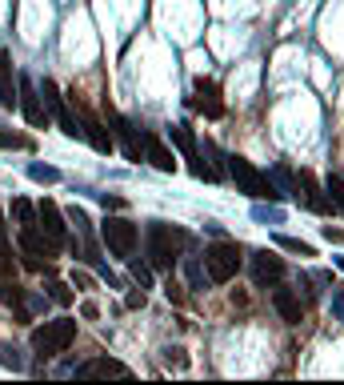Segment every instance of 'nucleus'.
I'll return each instance as SVG.
<instances>
[{"label": "nucleus", "mask_w": 344, "mask_h": 385, "mask_svg": "<svg viewBox=\"0 0 344 385\" xmlns=\"http://www.w3.org/2000/svg\"><path fill=\"white\" fill-rule=\"evenodd\" d=\"M0 365H8V369H20V349H16V345H0Z\"/></svg>", "instance_id": "nucleus-27"}, {"label": "nucleus", "mask_w": 344, "mask_h": 385, "mask_svg": "<svg viewBox=\"0 0 344 385\" xmlns=\"http://www.w3.org/2000/svg\"><path fill=\"white\" fill-rule=\"evenodd\" d=\"M13 217L20 225H37V209H32L28 201H13Z\"/></svg>", "instance_id": "nucleus-26"}, {"label": "nucleus", "mask_w": 344, "mask_h": 385, "mask_svg": "<svg viewBox=\"0 0 344 385\" xmlns=\"http://www.w3.org/2000/svg\"><path fill=\"white\" fill-rule=\"evenodd\" d=\"M0 105L13 109L16 105V76H13V57L0 52Z\"/></svg>", "instance_id": "nucleus-18"}, {"label": "nucleus", "mask_w": 344, "mask_h": 385, "mask_svg": "<svg viewBox=\"0 0 344 385\" xmlns=\"http://www.w3.org/2000/svg\"><path fill=\"white\" fill-rule=\"evenodd\" d=\"M164 361H168V365H176V369H185V365H188V357H185V349H180V345H168V349H164Z\"/></svg>", "instance_id": "nucleus-30"}, {"label": "nucleus", "mask_w": 344, "mask_h": 385, "mask_svg": "<svg viewBox=\"0 0 344 385\" xmlns=\"http://www.w3.org/2000/svg\"><path fill=\"white\" fill-rule=\"evenodd\" d=\"M296 197H305V205L312 213H328L332 209V201L324 197V189L317 185V177L308 173V169H300V173H296Z\"/></svg>", "instance_id": "nucleus-11"}, {"label": "nucleus", "mask_w": 344, "mask_h": 385, "mask_svg": "<svg viewBox=\"0 0 344 385\" xmlns=\"http://www.w3.org/2000/svg\"><path fill=\"white\" fill-rule=\"evenodd\" d=\"M188 245V233L172 229L164 221H152L148 225V265L152 269H172L180 261V249Z\"/></svg>", "instance_id": "nucleus-1"}, {"label": "nucleus", "mask_w": 344, "mask_h": 385, "mask_svg": "<svg viewBox=\"0 0 344 385\" xmlns=\"http://www.w3.org/2000/svg\"><path fill=\"white\" fill-rule=\"evenodd\" d=\"M68 100H73V109L80 112V137H88V141H92V149H97V153H112V137L104 133V124H100V117H97V112L88 109V105H85L80 97H76V88L68 93Z\"/></svg>", "instance_id": "nucleus-7"}, {"label": "nucleus", "mask_w": 344, "mask_h": 385, "mask_svg": "<svg viewBox=\"0 0 344 385\" xmlns=\"http://www.w3.org/2000/svg\"><path fill=\"white\" fill-rule=\"evenodd\" d=\"M100 201H104V209H121V205H124L121 197H109V193H104V197H100Z\"/></svg>", "instance_id": "nucleus-39"}, {"label": "nucleus", "mask_w": 344, "mask_h": 385, "mask_svg": "<svg viewBox=\"0 0 344 385\" xmlns=\"http://www.w3.org/2000/svg\"><path fill=\"white\" fill-rule=\"evenodd\" d=\"M80 377H128V365L116 357H97L88 365H80Z\"/></svg>", "instance_id": "nucleus-17"}, {"label": "nucleus", "mask_w": 344, "mask_h": 385, "mask_svg": "<svg viewBox=\"0 0 344 385\" xmlns=\"http://www.w3.org/2000/svg\"><path fill=\"white\" fill-rule=\"evenodd\" d=\"M324 237H328V241H336V245H344V229H332V225H324Z\"/></svg>", "instance_id": "nucleus-36"}, {"label": "nucleus", "mask_w": 344, "mask_h": 385, "mask_svg": "<svg viewBox=\"0 0 344 385\" xmlns=\"http://www.w3.org/2000/svg\"><path fill=\"white\" fill-rule=\"evenodd\" d=\"M100 237H104V245H109L112 257H133L136 253V225L128 221V217H104Z\"/></svg>", "instance_id": "nucleus-6"}, {"label": "nucleus", "mask_w": 344, "mask_h": 385, "mask_svg": "<svg viewBox=\"0 0 344 385\" xmlns=\"http://www.w3.org/2000/svg\"><path fill=\"white\" fill-rule=\"evenodd\" d=\"M204 269H209V281H216V285L233 281V277L240 273V249L221 237L216 245L204 249Z\"/></svg>", "instance_id": "nucleus-5"}, {"label": "nucleus", "mask_w": 344, "mask_h": 385, "mask_svg": "<svg viewBox=\"0 0 344 385\" xmlns=\"http://www.w3.org/2000/svg\"><path fill=\"white\" fill-rule=\"evenodd\" d=\"M128 305H133V309H145V289H136V293H128Z\"/></svg>", "instance_id": "nucleus-37"}, {"label": "nucleus", "mask_w": 344, "mask_h": 385, "mask_svg": "<svg viewBox=\"0 0 344 385\" xmlns=\"http://www.w3.org/2000/svg\"><path fill=\"white\" fill-rule=\"evenodd\" d=\"M281 277H284V261L276 257V253H269V249L252 253V281H257L260 289H264V285H276Z\"/></svg>", "instance_id": "nucleus-10"}, {"label": "nucleus", "mask_w": 344, "mask_h": 385, "mask_svg": "<svg viewBox=\"0 0 344 385\" xmlns=\"http://www.w3.org/2000/svg\"><path fill=\"white\" fill-rule=\"evenodd\" d=\"M0 237H4V213H0Z\"/></svg>", "instance_id": "nucleus-41"}, {"label": "nucleus", "mask_w": 344, "mask_h": 385, "mask_svg": "<svg viewBox=\"0 0 344 385\" xmlns=\"http://www.w3.org/2000/svg\"><path fill=\"white\" fill-rule=\"evenodd\" d=\"M332 317L344 325V293H332Z\"/></svg>", "instance_id": "nucleus-34"}, {"label": "nucleus", "mask_w": 344, "mask_h": 385, "mask_svg": "<svg viewBox=\"0 0 344 385\" xmlns=\"http://www.w3.org/2000/svg\"><path fill=\"white\" fill-rule=\"evenodd\" d=\"M20 297H25V289L16 285V281H13V285H8V281H0V301H4V305H13V309H16Z\"/></svg>", "instance_id": "nucleus-25"}, {"label": "nucleus", "mask_w": 344, "mask_h": 385, "mask_svg": "<svg viewBox=\"0 0 344 385\" xmlns=\"http://www.w3.org/2000/svg\"><path fill=\"white\" fill-rule=\"evenodd\" d=\"M164 293H168V301H176V305H180V301H185V293H180V285H176V281H172V277H168V285H164Z\"/></svg>", "instance_id": "nucleus-35"}, {"label": "nucleus", "mask_w": 344, "mask_h": 385, "mask_svg": "<svg viewBox=\"0 0 344 385\" xmlns=\"http://www.w3.org/2000/svg\"><path fill=\"white\" fill-rule=\"evenodd\" d=\"M16 105H20V112H25L28 124H44L49 121V109H44V100H40V88L32 85L28 76L16 81Z\"/></svg>", "instance_id": "nucleus-8"}, {"label": "nucleus", "mask_w": 344, "mask_h": 385, "mask_svg": "<svg viewBox=\"0 0 344 385\" xmlns=\"http://www.w3.org/2000/svg\"><path fill=\"white\" fill-rule=\"evenodd\" d=\"M32 141L25 133H13V129H0V149H28Z\"/></svg>", "instance_id": "nucleus-23"}, {"label": "nucleus", "mask_w": 344, "mask_h": 385, "mask_svg": "<svg viewBox=\"0 0 344 385\" xmlns=\"http://www.w3.org/2000/svg\"><path fill=\"white\" fill-rule=\"evenodd\" d=\"M324 193H332V209L344 213V177H328V185H324Z\"/></svg>", "instance_id": "nucleus-24"}, {"label": "nucleus", "mask_w": 344, "mask_h": 385, "mask_svg": "<svg viewBox=\"0 0 344 385\" xmlns=\"http://www.w3.org/2000/svg\"><path fill=\"white\" fill-rule=\"evenodd\" d=\"M28 177H32V181H40V185H56V181H61V173H56V169H52V165H28Z\"/></svg>", "instance_id": "nucleus-22"}, {"label": "nucleus", "mask_w": 344, "mask_h": 385, "mask_svg": "<svg viewBox=\"0 0 344 385\" xmlns=\"http://www.w3.org/2000/svg\"><path fill=\"white\" fill-rule=\"evenodd\" d=\"M73 337H76V321H68V317L44 321L32 329V349H37L40 357H56V353H64V349L73 345Z\"/></svg>", "instance_id": "nucleus-3"}, {"label": "nucleus", "mask_w": 344, "mask_h": 385, "mask_svg": "<svg viewBox=\"0 0 344 385\" xmlns=\"http://www.w3.org/2000/svg\"><path fill=\"white\" fill-rule=\"evenodd\" d=\"M336 269H340V273H344V257H336Z\"/></svg>", "instance_id": "nucleus-40"}, {"label": "nucleus", "mask_w": 344, "mask_h": 385, "mask_svg": "<svg viewBox=\"0 0 344 385\" xmlns=\"http://www.w3.org/2000/svg\"><path fill=\"white\" fill-rule=\"evenodd\" d=\"M56 249L61 245H56L44 229H37V225H20V253H25L28 269H52Z\"/></svg>", "instance_id": "nucleus-4"}, {"label": "nucleus", "mask_w": 344, "mask_h": 385, "mask_svg": "<svg viewBox=\"0 0 344 385\" xmlns=\"http://www.w3.org/2000/svg\"><path fill=\"white\" fill-rule=\"evenodd\" d=\"M140 149H145V157L156 165L160 173H176V157L168 153V145H164L156 133H145V137H140Z\"/></svg>", "instance_id": "nucleus-13"}, {"label": "nucleus", "mask_w": 344, "mask_h": 385, "mask_svg": "<svg viewBox=\"0 0 344 385\" xmlns=\"http://www.w3.org/2000/svg\"><path fill=\"white\" fill-rule=\"evenodd\" d=\"M64 217H68V221L76 225V233H88V213L80 209V205H73V209L64 213Z\"/></svg>", "instance_id": "nucleus-28"}, {"label": "nucleus", "mask_w": 344, "mask_h": 385, "mask_svg": "<svg viewBox=\"0 0 344 385\" xmlns=\"http://www.w3.org/2000/svg\"><path fill=\"white\" fill-rule=\"evenodd\" d=\"M269 181H272V189H276V193H296V177L288 173V169H284V165H276V169H272L269 173Z\"/></svg>", "instance_id": "nucleus-21"}, {"label": "nucleus", "mask_w": 344, "mask_h": 385, "mask_svg": "<svg viewBox=\"0 0 344 385\" xmlns=\"http://www.w3.org/2000/svg\"><path fill=\"white\" fill-rule=\"evenodd\" d=\"M272 305H276V313H281L288 325L305 321V305H300V297H296L293 289H272Z\"/></svg>", "instance_id": "nucleus-15"}, {"label": "nucleus", "mask_w": 344, "mask_h": 385, "mask_svg": "<svg viewBox=\"0 0 344 385\" xmlns=\"http://www.w3.org/2000/svg\"><path fill=\"white\" fill-rule=\"evenodd\" d=\"M13 249H8V245H4V241H0V277H8V273H13Z\"/></svg>", "instance_id": "nucleus-31"}, {"label": "nucleus", "mask_w": 344, "mask_h": 385, "mask_svg": "<svg viewBox=\"0 0 344 385\" xmlns=\"http://www.w3.org/2000/svg\"><path fill=\"white\" fill-rule=\"evenodd\" d=\"M109 121H112V129H116V137H121V145H124V157H128V161H140V141H136V129L124 121L121 112H112V109H109Z\"/></svg>", "instance_id": "nucleus-16"}, {"label": "nucleus", "mask_w": 344, "mask_h": 385, "mask_svg": "<svg viewBox=\"0 0 344 385\" xmlns=\"http://www.w3.org/2000/svg\"><path fill=\"white\" fill-rule=\"evenodd\" d=\"M133 277L140 281V289L152 285V269H148V265H140V261H133Z\"/></svg>", "instance_id": "nucleus-32"}, {"label": "nucleus", "mask_w": 344, "mask_h": 385, "mask_svg": "<svg viewBox=\"0 0 344 385\" xmlns=\"http://www.w3.org/2000/svg\"><path fill=\"white\" fill-rule=\"evenodd\" d=\"M37 221H40V229L56 241V245H64L68 241V229H64V213L52 205V201H40L37 205Z\"/></svg>", "instance_id": "nucleus-12"}, {"label": "nucleus", "mask_w": 344, "mask_h": 385, "mask_svg": "<svg viewBox=\"0 0 344 385\" xmlns=\"http://www.w3.org/2000/svg\"><path fill=\"white\" fill-rule=\"evenodd\" d=\"M49 297L56 301V305H68V301H73V289L61 285V281H52V285H49Z\"/></svg>", "instance_id": "nucleus-29"}, {"label": "nucleus", "mask_w": 344, "mask_h": 385, "mask_svg": "<svg viewBox=\"0 0 344 385\" xmlns=\"http://www.w3.org/2000/svg\"><path fill=\"white\" fill-rule=\"evenodd\" d=\"M73 285H80V289H92L97 281H92V277H88L85 269H73Z\"/></svg>", "instance_id": "nucleus-33"}, {"label": "nucleus", "mask_w": 344, "mask_h": 385, "mask_svg": "<svg viewBox=\"0 0 344 385\" xmlns=\"http://www.w3.org/2000/svg\"><path fill=\"white\" fill-rule=\"evenodd\" d=\"M224 161H228V173H233V181H236V189H240V193H248V197L252 201H272V197H281V193H276V189H272V181L264 173H260L257 165L252 161H245V157H224Z\"/></svg>", "instance_id": "nucleus-2"}, {"label": "nucleus", "mask_w": 344, "mask_h": 385, "mask_svg": "<svg viewBox=\"0 0 344 385\" xmlns=\"http://www.w3.org/2000/svg\"><path fill=\"white\" fill-rule=\"evenodd\" d=\"M252 221H257V225H284V209L257 201V205H252Z\"/></svg>", "instance_id": "nucleus-19"}, {"label": "nucleus", "mask_w": 344, "mask_h": 385, "mask_svg": "<svg viewBox=\"0 0 344 385\" xmlns=\"http://www.w3.org/2000/svg\"><path fill=\"white\" fill-rule=\"evenodd\" d=\"M200 277H204V273H200V265L188 261V281H192V285H200Z\"/></svg>", "instance_id": "nucleus-38"}, {"label": "nucleus", "mask_w": 344, "mask_h": 385, "mask_svg": "<svg viewBox=\"0 0 344 385\" xmlns=\"http://www.w3.org/2000/svg\"><path fill=\"white\" fill-rule=\"evenodd\" d=\"M276 245H281L284 253H296V257H317V249L308 245V241H300V237H284V233H276Z\"/></svg>", "instance_id": "nucleus-20"}, {"label": "nucleus", "mask_w": 344, "mask_h": 385, "mask_svg": "<svg viewBox=\"0 0 344 385\" xmlns=\"http://www.w3.org/2000/svg\"><path fill=\"white\" fill-rule=\"evenodd\" d=\"M192 105H197V112H204L209 121H221V117H224L221 88L212 85V81H204V76H200L197 85H192Z\"/></svg>", "instance_id": "nucleus-9"}, {"label": "nucleus", "mask_w": 344, "mask_h": 385, "mask_svg": "<svg viewBox=\"0 0 344 385\" xmlns=\"http://www.w3.org/2000/svg\"><path fill=\"white\" fill-rule=\"evenodd\" d=\"M168 137L176 141V145H180V153H185V161L192 165V173H197V177H204V165L197 161L200 153H197V137H192V129H188V124H172V129H168Z\"/></svg>", "instance_id": "nucleus-14"}]
</instances>
